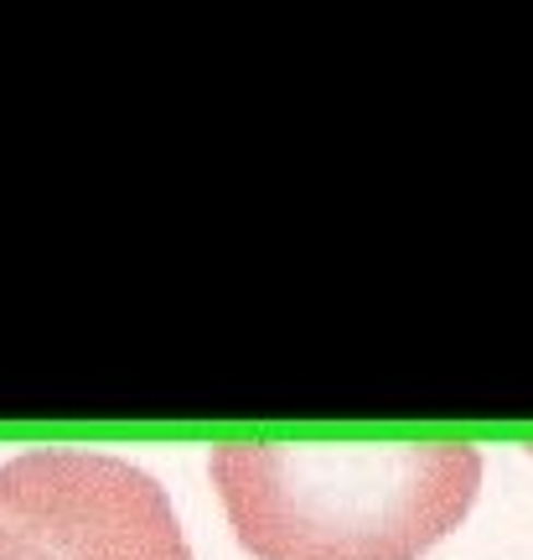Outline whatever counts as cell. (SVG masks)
I'll return each mask as SVG.
<instances>
[{
  "label": "cell",
  "mask_w": 533,
  "mask_h": 560,
  "mask_svg": "<svg viewBox=\"0 0 533 560\" xmlns=\"http://www.w3.org/2000/svg\"><path fill=\"white\" fill-rule=\"evenodd\" d=\"M213 482L254 560H419L472 514L476 446H213Z\"/></svg>",
  "instance_id": "cell-1"
},
{
  "label": "cell",
  "mask_w": 533,
  "mask_h": 560,
  "mask_svg": "<svg viewBox=\"0 0 533 560\" xmlns=\"http://www.w3.org/2000/svg\"><path fill=\"white\" fill-rule=\"evenodd\" d=\"M0 478L58 535L68 560H192L166 488L135 462L42 446L0 462Z\"/></svg>",
  "instance_id": "cell-2"
},
{
  "label": "cell",
  "mask_w": 533,
  "mask_h": 560,
  "mask_svg": "<svg viewBox=\"0 0 533 560\" xmlns=\"http://www.w3.org/2000/svg\"><path fill=\"white\" fill-rule=\"evenodd\" d=\"M0 560H68L58 535L16 499L5 478H0Z\"/></svg>",
  "instance_id": "cell-3"
}]
</instances>
